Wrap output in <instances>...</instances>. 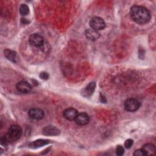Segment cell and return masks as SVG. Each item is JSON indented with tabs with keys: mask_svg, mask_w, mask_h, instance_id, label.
Here are the masks:
<instances>
[{
	"mask_svg": "<svg viewBox=\"0 0 156 156\" xmlns=\"http://www.w3.org/2000/svg\"><path fill=\"white\" fill-rule=\"evenodd\" d=\"M28 116L30 118L35 120L41 119L44 116V112L38 108H30L28 112Z\"/></svg>",
	"mask_w": 156,
	"mask_h": 156,
	"instance_id": "8992f818",
	"label": "cell"
},
{
	"mask_svg": "<svg viewBox=\"0 0 156 156\" xmlns=\"http://www.w3.org/2000/svg\"><path fill=\"white\" fill-rule=\"evenodd\" d=\"M74 120L77 124L80 126H84L89 122L90 118L89 116L86 113L81 112L78 113Z\"/></svg>",
	"mask_w": 156,
	"mask_h": 156,
	"instance_id": "52a82bcc",
	"label": "cell"
},
{
	"mask_svg": "<svg viewBox=\"0 0 156 156\" xmlns=\"http://www.w3.org/2000/svg\"><path fill=\"white\" fill-rule=\"evenodd\" d=\"M133 155H135V156H144V155H146V154L142 149H140L136 150L134 152Z\"/></svg>",
	"mask_w": 156,
	"mask_h": 156,
	"instance_id": "ac0fdd59",
	"label": "cell"
},
{
	"mask_svg": "<svg viewBox=\"0 0 156 156\" xmlns=\"http://www.w3.org/2000/svg\"><path fill=\"white\" fill-rule=\"evenodd\" d=\"M21 23L23 24H27L29 23V21L26 18H21Z\"/></svg>",
	"mask_w": 156,
	"mask_h": 156,
	"instance_id": "44dd1931",
	"label": "cell"
},
{
	"mask_svg": "<svg viewBox=\"0 0 156 156\" xmlns=\"http://www.w3.org/2000/svg\"><path fill=\"white\" fill-rule=\"evenodd\" d=\"M16 89L21 93H27L30 91L32 89L31 85L26 81H20L16 84Z\"/></svg>",
	"mask_w": 156,
	"mask_h": 156,
	"instance_id": "9c48e42d",
	"label": "cell"
},
{
	"mask_svg": "<svg viewBox=\"0 0 156 156\" xmlns=\"http://www.w3.org/2000/svg\"><path fill=\"white\" fill-rule=\"evenodd\" d=\"M29 42L32 46L41 47L44 44V38L40 34H33L29 36Z\"/></svg>",
	"mask_w": 156,
	"mask_h": 156,
	"instance_id": "5b68a950",
	"label": "cell"
},
{
	"mask_svg": "<svg viewBox=\"0 0 156 156\" xmlns=\"http://www.w3.org/2000/svg\"><path fill=\"white\" fill-rule=\"evenodd\" d=\"M40 77L43 80H47L49 78V74L46 72H41L40 74Z\"/></svg>",
	"mask_w": 156,
	"mask_h": 156,
	"instance_id": "ffe728a7",
	"label": "cell"
},
{
	"mask_svg": "<svg viewBox=\"0 0 156 156\" xmlns=\"http://www.w3.org/2000/svg\"><path fill=\"white\" fill-rule=\"evenodd\" d=\"M124 152V148L122 147V146H120V145L118 146L117 147H116V154L120 156V155H123Z\"/></svg>",
	"mask_w": 156,
	"mask_h": 156,
	"instance_id": "e0dca14e",
	"label": "cell"
},
{
	"mask_svg": "<svg viewBox=\"0 0 156 156\" xmlns=\"http://www.w3.org/2000/svg\"><path fill=\"white\" fill-rule=\"evenodd\" d=\"M60 133V130L54 126H46L43 129V133L44 135H58Z\"/></svg>",
	"mask_w": 156,
	"mask_h": 156,
	"instance_id": "8fae6325",
	"label": "cell"
},
{
	"mask_svg": "<svg viewBox=\"0 0 156 156\" xmlns=\"http://www.w3.org/2000/svg\"><path fill=\"white\" fill-rule=\"evenodd\" d=\"M86 37L92 41H94L98 40L99 38L100 34L98 30H96L93 29H88L85 30V32Z\"/></svg>",
	"mask_w": 156,
	"mask_h": 156,
	"instance_id": "30bf717a",
	"label": "cell"
},
{
	"mask_svg": "<svg viewBox=\"0 0 156 156\" xmlns=\"http://www.w3.org/2000/svg\"><path fill=\"white\" fill-rule=\"evenodd\" d=\"M142 149L144 151L146 155H154L155 154V147L154 145L151 143H147L144 144Z\"/></svg>",
	"mask_w": 156,
	"mask_h": 156,
	"instance_id": "4fadbf2b",
	"label": "cell"
},
{
	"mask_svg": "<svg viewBox=\"0 0 156 156\" xmlns=\"http://www.w3.org/2000/svg\"><path fill=\"white\" fill-rule=\"evenodd\" d=\"M5 57L13 62H16L17 59V55L15 51L10 49H5L4 51Z\"/></svg>",
	"mask_w": 156,
	"mask_h": 156,
	"instance_id": "5bb4252c",
	"label": "cell"
},
{
	"mask_svg": "<svg viewBox=\"0 0 156 156\" xmlns=\"http://www.w3.org/2000/svg\"><path fill=\"white\" fill-rule=\"evenodd\" d=\"M140 106V102L133 98H130L126 101L124 103V108L125 109L130 112L136 111Z\"/></svg>",
	"mask_w": 156,
	"mask_h": 156,
	"instance_id": "277c9868",
	"label": "cell"
},
{
	"mask_svg": "<svg viewBox=\"0 0 156 156\" xmlns=\"http://www.w3.org/2000/svg\"><path fill=\"white\" fill-rule=\"evenodd\" d=\"M130 15L136 23L144 24L147 23L151 18L149 11L145 7L140 5H133L130 8Z\"/></svg>",
	"mask_w": 156,
	"mask_h": 156,
	"instance_id": "6da1fadb",
	"label": "cell"
},
{
	"mask_svg": "<svg viewBox=\"0 0 156 156\" xmlns=\"http://www.w3.org/2000/svg\"><path fill=\"white\" fill-rule=\"evenodd\" d=\"M49 143V140L40 139V140H37L30 143L29 146L30 147H32V148H38L40 147H42L44 145H46Z\"/></svg>",
	"mask_w": 156,
	"mask_h": 156,
	"instance_id": "9a60e30c",
	"label": "cell"
},
{
	"mask_svg": "<svg viewBox=\"0 0 156 156\" xmlns=\"http://www.w3.org/2000/svg\"><path fill=\"white\" fill-rule=\"evenodd\" d=\"M133 141L132 139H127L125 143H124V146L127 149H129L132 147V146L133 145Z\"/></svg>",
	"mask_w": 156,
	"mask_h": 156,
	"instance_id": "d6986e66",
	"label": "cell"
},
{
	"mask_svg": "<svg viewBox=\"0 0 156 156\" xmlns=\"http://www.w3.org/2000/svg\"><path fill=\"white\" fill-rule=\"evenodd\" d=\"M78 114V112L74 108H68L65 109L63 112V117L69 121L74 120Z\"/></svg>",
	"mask_w": 156,
	"mask_h": 156,
	"instance_id": "ba28073f",
	"label": "cell"
},
{
	"mask_svg": "<svg viewBox=\"0 0 156 156\" xmlns=\"http://www.w3.org/2000/svg\"><path fill=\"white\" fill-rule=\"evenodd\" d=\"M20 12L22 16L27 15L29 12V9L26 4H22L20 7Z\"/></svg>",
	"mask_w": 156,
	"mask_h": 156,
	"instance_id": "2e32d148",
	"label": "cell"
},
{
	"mask_svg": "<svg viewBox=\"0 0 156 156\" xmlns=\"http://www.w3.org/2000/svg\"><path fill=\"white\" fill-rule=\"evenodd\" d=\"M90 26L91 29L98 31L104 29L105 27V23L102 18L99 16H94L90 20Z\"/></svg>",
	"mask_w": 156,
	"mask_h": 156,
	"instance_id": "3957f363",
	"label": "cell"
},
{
	"mask_svg": "<svg viewBox=\"0 0 156 156\" xmlns=\"http://www.w3.org/2000/svg\"><path fill=\"white\" fill-rule=\"evenodd\" d=\"M22 135V129L18 125H12L9 129L7 133L4 138L6 142H13L18 140Z\"/></svg>",
	"mask_w": 156,
	"mask_h": 156,
	"instance_id": "7a4b0ae2",
	"label": "cell"
},
{
	"mask_svg": "<svg viewBox=\"0 0 156 156\" xmlns=\"http://www.w3.org/2000/svg\"><path fill=\"white\" fill-rule=\"evenodd\" d=\"M96 87V84L94 82H90L83 90L82 94L85 97L90 96L94 92Z\"/></svg>",
	"mask_w": 156,
	"mask_h": 156,
	"instance_id": "7c38bea8",
	"label": "cell"
}]
</instances>
